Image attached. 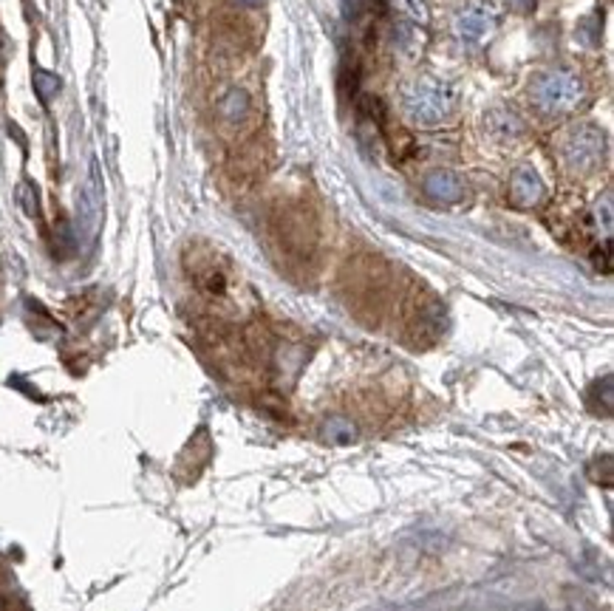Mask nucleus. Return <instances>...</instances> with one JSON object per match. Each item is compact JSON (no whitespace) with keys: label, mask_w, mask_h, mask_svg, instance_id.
<instances>
[{"label":"nucleus","mask_w":614,"mask_h":611,"mask_svg":"<svg viewBox=\"0 0 614 611\" xmlns=\"http://www.w3.org/2000/svg\"><path fill=\"white\" fill-rule=\"evenodd\" d=\"M456 105V94L448 82L439 80H419L411 82L403 91V111L419 128H436L448 120Z\"/></svg>","instance_id":"f257e3e1"},{"label":"nucleus","mask_w":614,"mask_h":611,"mask_svg":"<svg viewBox=\"0 0 614 611\" xmlns=\"http://www.w3.org/2000/svg\"><path fill=\"white\" fill-rule=\"evenodd\" d=\"M533 102L547 113H569L580 105L583 99V82L569 74V71H547L533 82Z\"/></svg>","instance_id":"f03ea898"},{"label":"nucleus","mask_w":614,"mask_h":611,"mask_svg":"<svg viewBox=\"0 0 614 611\" xmlns=\"http://www.w3.org/2000/svg\"><path fill=\"white\" fill-rule=\"evenodd\" d=\"M603 134L592 125L575 128L564 142V159L572 170H589L603 159Z\"/></svg>","instance_id":"7ed1b4c3"},{"label":"nucleus","mask_w":614,"mask_h":611,"mask_svg":"<svg viewBox=\"0 0 614 611\" xmlns=\"http://www.w3.org/2000/svg\"><path fill=\"white\" fill-rule=\"evenodd\" d=\"M99 215H103V187H99V167L91 162V176L80 193V227L85 236H94Z\"/></svg>","instance_id":"20e7f679"},{"label":"nucleus","mask_w":614,"mask_h":611,"mask_svg":"<svg viewBox=\"0 0 614 611\" xmlns=\"http://www.w3.org/2000/svg\"><path fill=\"white\" fill-rule=\"evenodd\" d=\"M425 193L434 201L456 204L467 196V184L459 173H453V170H434V173H427V179H425Z\"/></svg>","instance_id":"39448f33"},{"label":"nucleus","mask_w":614,"mask_h":611,"mask_svg":"<svg viewBox=\"0 0 614 611\" xmlns=\"http://www.w3.org/2000/svg\"><path fill=\"white\" fill-rule=\"evenodd\" d=\"M510 196L518 207H533V204L544 198V182L538 179L535 170L521 167L512 173V179H510Z\"/></svg>","instance_id":"423d86ee"},{"label":"nucleus","mask_w":614,"mask_h":611,"mask_svg":"<svg viewBox=\"0 0 614 611\" xmlns=\"http://www.w3.org/2000/svg\"><path fill=\"white\" fill-rule=\"evenodd\" d=\"M493 28V14L487 9H481V6H470L464 9L459 18H456V32H459L462 40L467 43H476L481 40L484 35H487Z\"/></svg>","instance_id":"0eeeda50"},{"label":"nucleus","mask_w":614,"mask_h":611,"mask_svg":"<svg viewBox=\"0 0 614 611\" xmlns=\"http://www.w3.org/2000/svg\"><path fill=\"white\" fill-rule=\"evenodd\" d=\"M249 108H252V102H249V94L244 89H230V91L224 94V99L219 102L221 120L230 122V125L244 122L247 116H249Z\"/></svg>","instance_id":"6e6552de"},{"label":"nucleus","mask_w":614,"mask_h":611,"mask_svg":"<svg viewBox=\"0 0 614 611\" xmlns=\"http://www.w3.org/2000/svg\"><path fill=\"white\" fill-rule=\"evenodd\" d=\"M32 85H35V94L40 99V105H49V102L60 94L63 82L57 74H51V71H42V68H35V77H32Z\"/></svg>","instance_id":"1a4fd4ad"},{"label":"nucleus","mask_w":614,"mask_h":611,"mask_svg":"<svg viewBox=\"0 0 614 611\" xmlns=\"http://www.w3.org/2000/svg\"><path fill=\"white\" fill-rule=\"evenodd\" d=\"M18 204H20V210L28 218H40V196H37V187L32 182H20V187H18Z\"/></svg>","instance_id":"9d476101"},{"label":"nucleus","mask_w":614,"mask_h":611,"mask_svg":"<svg viewBox=\"0 0 614 611\" xmlns=\"http://www.w3.org/2000/svg\"><path fill=\"white\" fill-rule=\"evenodd\" d=\"M326 433H332V439H342V442H346V439H351V436H354V428L349 425V422H342V419H332L326 425Z\"/></svg>","instance_id":"9b49d317"},{"label":"nucleus","mask_w":614,"mask_h":611,"mask_svg":"<svg viewBox=\"0 0 614 611\" xmlns=\"http://www.w3.org/2000/svg\"><path fill=\"white\" fill-rule=\"evenodd\" d=\"M510 6L516 12H521V14H526V12L535 9V0H510Z\"/></svg>","instance_id":"f8f14e48"},{"label":"nucleus","mask_w":614,"mask_h":611,"mask_svg":"<svg viewBox=\"0 0 614 611\" xmlns=\"http://www.w3.org/2000/svg\"><path fill=\"white\" fill-rule=\"evenodd\" d=\"M238 6H244V9H258V6H264V0H235Z\"/></svg>","instance_id":"ddd939ff"}]
</instances>
